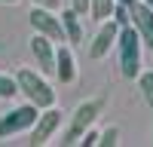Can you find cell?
Listing matches in <instances>:
<instances>
[{
  "label": "cell",
  "mask_w": 153,
  "mask_h": 147,
  "mask_svg": "<svg viewBox=\"0 0 153 147\" xmlns=\"http://www.w3.org/2000/svg\"><path fill=\"white\" fill-rule=\"evenodd\" d=\"M16 83H19V95H25V101H31L34 107H52L55 104V89L46 80L43 71H31V68H19L16 71Z\"/></svg>",
  "instance_id": "1"
},
{
  "label": "cell",
  "mask_w": 153,
  "mask_h": 147,
  "mask_svg": "<svg viewBox=\"0 0 153 147\" xmlns=\"http://www.w3.org/2000/svg\"><path fill=\"white\" fill-rule=\"evenodd\" d=\"M101 110H104V98H89V101L76 104V110L71 114V122H68V129H65V135H61V141H58V144H65V147L80 144V138H83V135L98 122Z\"/></svg>",
  "instance_id": "2"
},
{
  "label": "cell",
  "mask_w": 153,
  "mask_h": 147,
  "mask_svg": "<svg viewBox=\"0 0 153 147\" xmlns=\"http://www.w3.org/2000/svg\"><path fill=\"white\" fill-rule=\"evenodd\" d=\"M141 34H138L132 24L120 28V37H117V52H120V74L126 80H138L141 74Z\"/></svg>",
  "instance_id": "3"
},
{
  "label": "cell",
  "mask_w": 153,
  "mask_h": 147,
  "mask_svg": "<svg viewBox=\"0 0 153 147\" xmlns=\"http://www.w3.org/2000/svg\"><path fill=\"white\" fill-rule=\"evenodd\" d=\"M37 117H40V107H34L31 101L12 107V110H6V114H0V138H12V135L31 132Z\"/></svg>",
  "instance_id": "4"
},
{
  "label": "cell",
  "mask_w": 153,
  "mask_h": 147,
  "mask_svg": "<svg viewBox=\"0 0 153 147\" xmlns=\"http://www.w3.org/2000/svg\"><path fill=\"white\" fill-rule=\"evenodd\" d=\"M28 22H31L34 34H43V37H49V40H55V43H68L65 28H61V16H55V9H46V6H31Z\"/></svg>",
  "instance_id": "5"
},
{
  "label": "cell",
  "mask_w": 153,
  "mask_h": 147,
  "mask_svg": "<svg viewBox=\"0 0 153 147\" xmlns=\"http://www.w3.org/2000/svg\"><path fill=\"white\" fill-rule=\"evenodd\" d=\"M61 120H65V114H61L55 104L46 107V110H40L37 122L31 126V138H28V144H31V147H43V144H49V141H52V135L61 129Z\"/></svg>",
  "instance_id": "6"
},
{
  "label": "cell",
  "mask_w": 153,
  "mask_h": 147,
  "mask_svg": "<svg viewBox=\"0 0 153 147\" xmlns=\"http://www.w3.org/2000/svg\"><path fill=\"white\" fill-rule=\"evenodd\" d=\"M55 40H49V37H43V34H34L31 37V43H28V49H31V55L37 58V71H43L46 77H55Z\"/></svg>",
  "instance_id": "7"
},
{
  "label": "cell",
  "mask_w": 153,
  "mask_h": 147,
  "mask_svg": "<svg viewBox=\"0 0 153 147\" xmlns=\"http://www.w3.org/2000/svg\"><path fill=\"white\" fill-rule=\"evenodd\" d=\"M117 37H120V24L113 19H104L101 22L98 34L92 37V43H89V58H104L110 55V49L117 46Z\"/></svg>",
  "instance_id": "8"
},
{
  "label": "cell",
  "mask_w": 153,
  "mask_h": 147,
  "mask_svg": "<svg viewBox=\"0 0 153 147\" xmlns=\"http://www.w3.org/2000/svg\"><path fill=\"white\" fill-rule=\"evenodd\" d=\"M129 16H132V28L141 34V43L153 52V9L144 3V0H135L129 6Z\"/></svg>",
  "instance_id": "9"
},
{
  "label": "cell",
  "mask_w": 153,
  "mask_h": 147,
  "mask_svg": "<svg viewBox=\"0 0 153 147\" xmlns=\"http://www.w3.org/2000/svg\"><path fill=\"white\" fill-rule=\"evenodd\" d=\"M76 58H74V49H71V43H58L55 46V80L61 83V86H71V83H76Z\"/></svg>",
  "instance_id": "10"
},
{
  "label": "cell",
  "mask_w": 153,
  "mask_h": 147,
  "mask_svg": "<svg viewBox=\"0 0 153 147\" xmlns=\"http://www.w3.org/2000/svg\"><path fill=\"white\" fill-rule=\"evenodd\" d=\"M61 28H65V37H68V43L76 46V43H83V16L76 9H61Z\"/></svg>",
  "instance_id": "11"
},
{
  "label": "cell",
  "mask_w": 153,
  "mask_h": 147,
  "mask_svg": "<svg viewBox=\"0 0 153 147\" xmlns=\"http://www.w3.org/2000/svg\"><path fill=\"white\" fill-rule=\"evenodd\" d=\"M138 89L144 95V104L153 110V71H141L138 74Z\"/></svg>",
  "instance_id": "12"
},
{
  "label": "cell",
  "mask_w": 153,
  "mask_h": 147,
  "mask_svg": "<svg viewBox=\"0 0 153 147\" xmlns=\"http://www.w3.org/2000/svg\"><path fill=\"white\" fill-rule=\"evenodd\" d=\"M16 95H19V83H16V77L0 74V98H3V101H9V98H16Z\"/></svg>",
  "instance_id": "13"
},
{
  "label": "cell",
  "mask_w": 153,
  "mask_h": 147,
  "mask_svg": "<svg viewBox=\"0 0 153 147\" xmlns=\"http://www.w3.org/2000/svg\"><path fill=\"white\" fill-rule=\"evenodd\" d=\"M98 144H101V147H113V144H120V129H117V126H107L104 132H101Z\"/></svg>",
  "instance_id": "14"
},
{
  "label": "cell",
  "mask_w": 153,
  "mask_h": 147,
  "mask_svg": "<svg viewBox=\"0 0 153 147\" xmlns=\"http://www.w3.org/2000/svg\"><path fill=\"white\" fill-rule=\"evenodd\" d=\"M113 22L120 24V28H126V24H132V16H129V6H123V3H117L113 6V16H110Z\"/></svg>",
  "instance_id": "15"
},
{
  "label": "cell",
  "mask_w": 153,
  "mask_h": 147,
  "mask_svg": "<svg viewBox=\"0 0 153 147\" xmlns=\"http://www.w3.org/2000/svg\"><path fill=\"white\" fill-rule=\"evenodd\" d=\"M98 138H101V132H95V129H89V132L83 135V138H80V144H83V147H95V144H98Z\"/></svg>",
  "instance_id": "16"
},
{
  "label": "cell",
  "mask_w": 153,
  "mask_h": 147,
  "mask_svg": "<svg viewBox=\"0 0 153 147\" xmlns=\"http://www.w3.org/2000/svg\"><path fill=\"white\" fill-rule=\"evenodd\" d=\"M71 9H76L80 16H89V9H92V0H71Z\"/></svg>",
  "instance_id": "17"
},
{
  "label": "cell",
  "mask_w": 153,
  "mask_h": 147,
  "mask_svg": "<svg viewBox=\"0 0 153 147\" xmlns=\"http://www.w3.org/2000/svg\"><path fill=\"white\" fill-rule=\"evenodd\" d=\"M31 6H46V9H58L61 0H31Z\"/></svg>",
  "instance_id": "18"
},
{
  "label": "cell",
  "mask_w": 153,
  "mask_h": 147,
  "mask_svg": "<svg viewBox=\"0 0 153 147\" xmlns=\"http://www.w3.org/2000/svg\"><path fill=\"white\" fill-rule=\"evenodd\" d=\"M117 3H123V6H132V3H135V0H117Z\"/></svg>",
  "instance_id": "19"
},
{
  "label": "cell",
  "mask_w": 153,
  "mask_h": 147,
  "mask_svg": "<svg viewBox=\"0 0 153 147\" xmlns=\"http://www.w3.org/2000/svg\"><path fill=\"white\" fill-rule=\"evenodd\" d=\"M0 3H12V6H16V3H19V0H0Z\"/></svg>",
  "instance_id": "20"
},
{
  "label": "cell",
  "mask_w": 153,
  "mask_h": 147,
  "mask_svg": "<svg viewBox=\"0 0 153 147\" xmlns=\"http://www.w3.org/2000/svg\"><path fill=\"white\" fill-rule=\"evenodd\" d=\"M144 3H147V6H150V9H153V0H144Z\"/></svg>",
  "instance_id": "21"
},
{
  "label": "cell",
  "mask_w": 153,
  "mask_h": 147,
  "mask_svg": "<svg viewBox=\"0 0 153 147\" xmlns=\"http://www.w3.org/2000/svg\"><path fill=\"white\" fill-rule=\"evenodd\" d=\"M150 144H153V132H150Z\"/></svg>",
  "instance_id": "22"
}]
</instances>
